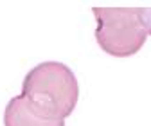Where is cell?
I'll return each instance as SVG.
<instances>
[{"mask_svg":"<svg viewBox=\"0 0 151 126\" xmlns=\"http://www.w3.org/2000/svg\"><path fill=\"white\" fill-rule=\"evenodd\" d=\"M22 96L42 117L65 121L78 104L79 83L65 63L43 61L25 74Z\"/></svg>","mask_w":151,"mask_h":126,"instance_id":"obj_1","label":"cell"},{"mask_svg":"<svg viewBox=\"0 0 151 126\" xmlns=\"http://www.w3.org/2000/svg\"><path fill=\"white\" fill-rule=\"evenodd\" d=\"M92 13L97 22L96 40L110 56H133L146 43L142 7H92Z\"/></svg>","mask_w":151,"mask_h":126,"instance_id":"obj_2","label":"cell"},{"mask_svg":"<svg viewBox=\"0 0 151 126\" xmlns=\"http://www.w3.org/2000/svg\"><path fill=\"white\" fill-rule=\"evenodd\" d=\"M4 126H65V121L42 117L20 94L7 103L4 112Z\"/></svg>","mask_w":151,"mask_h":126,"instance_id":"obj_3","label":"cell"},{"mask_svg":"<svg viewBox=\"0 0 151 126\" xmlns=\"http://www.w3.org/2000/svg\"><path fill=\"white\" fill-rule=\"evenodd\" d=\"M142 18H144V25L147 34H151V7H142Z\"/></svg>","mask_w":151,"mask_h":126,"instance_id":"obj_4","label":"cell"}]
</instances>
